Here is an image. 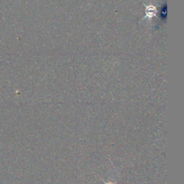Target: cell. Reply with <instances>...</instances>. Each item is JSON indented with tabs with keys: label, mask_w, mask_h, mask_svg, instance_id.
Wrapping results in <instances>:
<instances>
[{
	"label": "cell",
	"mask_w": 184,
	"mask_h": 184,
	"mask_svg": "<svg viewBox=\"0 0 184 184\" xmlns=\"http://www.w3.org/2000/svg\"><path fill=\"white\" fill-rule=\"evenodd\" d=\"M146 17H152L155 16L156 14V8L153 6H148L146 8L145 10Z\"/></svg>",
	"instance_id": "cell-1"
},
{
	"label": "cell",
	"mask_w": 184,
	"mask_h": 184,
	"mask_svg": "<svg viewBox=\"0 0 184 184\" xmlns=\"http://www.w3.org/2000/svg\"><path fill=\"white\" fill-rule=\"evenodd\" d=\"M105 184H113V183H105Z\"/></svg>",
	"instance_id": "cell-2"
}]
</instances>
